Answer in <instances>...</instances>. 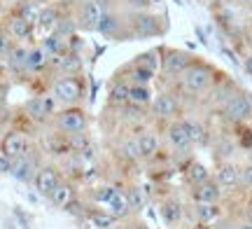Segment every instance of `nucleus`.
Returning <instances> with one entry per match:
<instances>
[{"label":"nucleus","instance_id":"nucleus-42","mask_svg":"<svg viewBox=\"0 0 252 229\" xmlns=\"http://www.w3.org/2000/svg\"><path fill=\"white\" fill-rule=\"evenodd\" d=\"M245 5H248V7H252V0H243Z\"/></svg>","mask_w":252,"mask_h":229},{"label":"nucleus","instance_id":"nucleus-19","mask_svg":"<svg viewBox=\"0 0 252 229\" xmlns=\"http://www.w3.org/2000/svg\"><path fill=\"white\" fill-rule=\"evenodd\" d=\"M2 31L7 33L14 42H24V45H33V37H35V24H31L26 19H21L19 14H9L7 21H5V26Z\"/></svg>","mask_w":252,"mask_h":229},{"label":"nucleus","instance_id":"nucleus-5","mask_svg":"<svg viewBox=\"0 0 252 229\" xmlns=\"http://www.w3.org/2000/svg\"><path fill=\"white\" fill-rule=\"evenodd\" d=\"M59 103L52 96V92H37L21 105V117L26 119L28 124L33 127H49V122L54 119V115L59 112Z\"/></svg>","mask_w":252,"mask_h":229},{"label":"nucleus","instance_id":"nucleus-2","mask_svg":"<svg viewBox=\"0 0 252 229\" xmlns=\"http://www.w3.org/2000/svg\"><path fill=\"white\" fill-rule=\"evenodd\" d=\"M56 103L61 108H72V105H84L87 98V77L82 75H56L49 80L47 87Z\"/></svg>","mask_w":252,"mask_h":229},{"label":"nucleus","instance_id":"nucleus-31","mask_svg":"<svg viewBox=\"0 0 252 229\" xmlns=\"http://www.w3.org/2000/svg\"><path fill=\"white\" fill-rule=\"evenodd\" d=\"M133 64L143 65V68L159 75V70H161V47H152V49H147L143 54H138L133 59Z\"/></svg>","mask_w":252,"mask_h":229},{"label":"nucleus","instance_id":"nucleus-15","mask_svg":"<svg viewBox=\"0 0 252 229\" xmlns=\"http://www.w3.org/2000/svg\"><path fill=\"white\" fill-rule=\"evenodd\" d=\"M63 180H65V175H63L61 166L47 162V164L37 166L35 175H33V187H35L42 196H49V194L54 192V190L63 183Z\"/></svg>","mask_w":252,"mask_h":229},{"label":"nucleus","instance_id":"nucleus-40","mask_svg":"<svg viewBox=\"0 0 252 229\" xmlns=\"http://www.w3.org/2000/svg\"><path fill=\"white\" fill-rule=\"evenodd\" d=\"M234 229H252V222H250V220H245V218H241V215H238V218L234 220Z\"/></svg>","mask_w":252,"mask_h":229},{"label":"nucleus","instance_id":"nucleus-29","mask_svg":"<svg viewBox=\"0 0 252 229\" xmlns=\"http://www.w3.org/2000/svg\"><path fill=\"white\" fill-rule=\"evenodd\" d=\"M63 14L65 12H61L59 5H45V7L40 9V17H37V28L45 31V35L47 33H54Z\"/></svg>","mask_w":252,"mask_h":229},{"label":"nucleus","instance_id":"nucleus-35","mask_svg":"<svg viewBox=\"0 0 252 229\" xmlns=\"http://www.w3.org/2000/svg\"><path fill=\"white\" fill-rule=\"evenodd\" d=\"M241 190L252 192V157L241 162Z\"/></svg>","mask_w":252,"mask_h":229},{"label":"nucleus","instance_id":"nucleus-18","mask_svg":"<svg viewBox=\"0 0 252 229\" xmlns=\"http://www.w3.org/2000/svg\"><path fill=\"white\" fill-rule=\"evenodd\" d=\"M52 75V56L37 45L28 47V59H26V77H45Z\"/></svg>","mask_w":252,"mask_h":229},{"label":"nucleus","instance_id":"nucleus-12","mask_svg":"<svg viewBox=\"0 0 252 229\" xmlns=\"http://www.w3.org/2000/svg\"><path fill=\"white\" fill-rule=\"evenodd\" d=\"M103 9H105V5L98 2V0H77V2H72L70 12H72L77 31L80 33H94V31H98Z\"/></svg>","mask_w":252,"mask_h":229},{"label":"nucleus","instance_id":"nucleus-38","mask_svg":"<svg viewBox=\"0 0 252 229\" xmlns=\"http://www.w3.org/2000/svg\"><path fill=\"white\" fill-rule=\"evenodd\" d=\"M117 229H152V227H150V225H145L140 218H128V220L119 222Z\"/></svg>","mask_w":252,"mask_h":229},{"label":"nucleus","instance_id":"nucleus-3","mask_svg":"<svg viewBox=\"0 0 252 229\" xmlns=\"http://www.w3.org/2000/svg\"><path fill=\"white\" fill-rule=\"evenodd\" d=\"M217 119H220V124H224L226 129L231 127H238V124H248L252 122V96L245 89H236L229 98H226L220 108L213 110Z\"/></svg>","mask_w":252,"mask_h":229},{"label":"nucleus","instance_id":"nucleus-26","mask_svg":"<svg viewBox=\"0 0 252 229\" xmlns=\"http://www.w3.org/2000/svg\"><path fill=\"white\" fill-rule=\"evenodd\" d=\"M40 47H42V49H45V52L52 56V59L72 52L70 37H63V35H59V33H47V35L40 40Z\"/></svg>","mask_w":252,"mask_h":229},{"label":"nucleus","instance_id":"nucleus-20","mask_svg":"<svg viewBox=\"0 0 252 229\" xmlns=\"http://www.w3.org/2000/svg\"><path fill=\"white\" fill-rule=\"evenodd\" d=\"M180 173H182V180H185L187 187H194V185L203 183L208 178H213V171H210L201 159H196V157L187 159V162L180 166Z\"/></svg>","mask_w":252,"mask_h":229},{"label":"nucleus","instance_id":"nucleus-21","mask_svg":"<svg viewBox=\"0 0 252 229\" xmlns=\"http://www.w3.org/2000/svg\"><path fill=\"white\" fill-rule=\"evenodd\" d=\"M28 47L31 45H24V42H14L12 49L7 52L5 56V68L9 70V75L14 77H26V59H28Z\"/></svg>","mask_w":252,"mask_h":229},{"label":"nucleus","instance_id":"nucleus-32","mask_svg":"<svg viewBox=\"0 0 252 229\" xmlns=\"http://www.w3.org/2000/svg\"><path fill=\"white\" fill-rule=\"evenodd\" d=\"M84 218H87L94 227H98V229H112V227H117L119 225L117 218H112L105 208H89Z\"/></svg>","mask_w":252,"mask_h":229},{"label":"nucleus","instance_id":"nucleus-34","mask_svg":"<svg viewBox=\"0 0 252 229\" xmlns=\"http://www.w3.org/2000/svg\"><path fill=\"white\" fill-rule=\"evenodd\" d=\"M40 5H35L33 0H21L19 2V7L17 9H12L14 14H19L21 19H26V21H31V24H35V28H37V17H40Z\"/></svg>","mask_w":252,"mask_h":229},{"label":"nucleus","instance_id":"nucleus-39","mask_svg":"<svg viewBox=\"0 0 252 229\" xmlns=\"http://www.w3.org/2000/svg\"><path fill=\"white\" fill-rule=\"evenodd\" d=\"M243 70L248 77H252V52H248V54L243 56Z\"/></svg>","mask_w":252,"mask_h":229},{"label":"nucleus","instance_id":"nucleus-4","mask_svg":"<svg viewBox=\"0 0 252 229\" xmlns=\"http://www.w3.org/2000/svg\"><path fill=\"white\" fill-rule=\"evenodd\" d=\"M187 105L182 103V98L178 94L168 89V87H161L159 92L154 94V101L150 105V115H152V122L157 127H163L168 122H175L187 115Z\"/></svg>","mask_w":252,"mask_h":229},{"label":"nucleus","instance_id":"nucleus-44","mask_svg":"<svg viewBox=\"0 0 252 229\" xmlns=\"http://www.w3.org/2000/svg\"><path fill=\"white\" fill-rule=\"evenodd\" d=\"M222 2H229V0H222Z\"/></svg>","mask_w":252,"mask_h":229},{"label":"nucleus","instance_id":"nucleus-33","mask_svg":"<svg viewBox=\"0 0 252 229\" xmlns=\"http://www.w3.org/2000/svg\"><path fill=\"white\" fill-rule=\"evenodd\" d=\"M231 133H234L241 152H252V122H248V124H238V127H231Z\"/></svg>","mask_w":252,"mask_h":229},{"label":"nucleus","instance_id":"nucleus-25","mask_svg":"<svg viewBox=\"0 0 252 229\" xmlns=\"http://www.w3.org/2000/svg\"><path fill=\"white\" fill-rule=\"evenodd\" d=\"M117 75H119V77H124L128 84H154V80L159 77L157 73L147 70V68H143V65L133 64V61H131L128 65H124Z\"/></svg>","mask_w":252,"mask_h":229},{"label":"nucleus","instance_id":"nucleus-36","mask_svg":"<svg viewBox=\"0 0 252 229\" xmlns=\"http://www.w3.org/2000/svg\"><path fill=\"white\" fill-rule=\"evenodd\" d=\"M241 218L252 222V192H243V199H241Z\"/></svg>","mask_w":252,"mask_h":229},{"label":"nucleus","instance_id":"nucleus-43","mask_svg":"<svg viewBox=\"0 0 252 229\" xmlns=\"http://www.w3.org/2000/svg\"><path fill=\"white\" fill-rule=\"evenodd\" d=\"M63 2H68V5H72V2H77V0H63Z\"/></svg>","mask_w":252,"mask_h":229},{"label":"nucleus","instance_id":"nucleus-13","mask_svg":"<svg viewBox=\"0 0 252 229\" xmlns=\"http://www.w3.org/2000/svg\"><path fill=\"white\" fill-rule=\"evenodd\" d=\"M226 218L224 201L222 203H191L189 201V222L196 229H210Z\"/></svg>","mask_w":252,"mask_h":229},{"label":"nucleus","instance_id":"nucleus-30","mask_svg":"<svg viewBox=\"0 0 252 229\" xmlns=\"http://www.w3.org/2000/svg\"><path fill=\"white\" fill-rule=\"evenodd\" d=\"M154 89L152 84H131L128 89V103L133 105H140V108H150L154 101Z\"/></svg>","mask_w":252,"mask_h":229},{"label":"nucleus","instance_id":"nucleus-16","mask_svg":"<svg viewBox=\"0 0 252 229\" xmlns=\"http://www.w3.org/2000/svg\"><path fill=\"white\" fill-rule=\"evenodd\" d=\"M112 152H115V157L119 159V164L124 166V168H133V166L143 164L140 152H138V143H135L133 131H124V133H119V138L115 140Z\"/></svg>","mask_w":252,"mask_h":229},{"label":"nucleus","instance_id":"nucleus-23","mask_svg":"<svg viewBox=\"0 0 252 229\" xmlns=\"http://www.w3.org/2000/svg\"><path fill=\"white\" fill-rule=\"evenodd\" d=\"M49 201L54 203L56 208H68L75 199H80V192H77V185H75V180H70V178H65L59 187H56L54 192L47 196Z\"/></svg>","mask_w":252,"mask_h":229},{"label":"nucleus","instance_id":"nucleus-37","mask_svg":"<svg viewBox=\"0 0 252 229\" xmlns=\"http://www.w3.org/2000/svg\"><path fill=\"white\" fill-rule=\"evenodd\" d=\"M12 45H14V40H12L5 31H0V64L5 61V56H7V52L12 49Z\"/></svg>","mask_w":252,"mask_h":229},{"label":"nucleus","instance_id":"nucleus-41","mask_svg":"<svg viewBox=\"0 0 252 229\" xmlns=\"http://www.w3.org/2000/svg\"><path fill=\"white\" fill-rule=\"evenodd\" d=\"M175 229H196V227H191V225H182V227H175Z\"/></svg>","mask_w":252,"mask_h":229},{"label":"nucleus","instance_id":"nucleus-11","mask_svg":"<svg viewBox=\"0 0 252 229\" xmlns=\"http://www.w3.org/2000/svg\"><path fill=\"white\" fill-rule=\"evenodd\" d=\"M135 136V143H138V152H140V159L143 164H150L152 159L163 152V133H161V127H157L154 122L145 124V127L135 129L133 131Z\"/></svg>","mask_w":252,"mask_h":229},{"label":"nucleus","instance_id":"nucleus-28","mask_svg":"<svg viewBox=\"0 0 252 229\" xmlns=\"http://www.w3.org/2000/svg\"><path fill=\"white\" fill-rule=\"evenodd\" d=\"M37 166H40V162H37V155H33V157H21V159H14V162H12V171H9V173L14 175V178H19V180L33 183V175H35Z\"/></svg>","mask_w":252,"mask_h":229},{"label":"nucleus","instance_id":"nucleus-22","mask_svg":"<svg viewBox=\"0 0 252 229\" xmlns=\"http://www.w3.org/2000/svg\"><path fill=\"white\" fill-rule=\"evenodd\" d=\"M84 73V61L77 52H68L63 56L52 59V77L56 75H82Z\"/></svg>","mask_w":252,"mask_h":229},{"label":"nucleus","instance_id":"nucleus-8","mask_svg":"<svg viewBox=\"0 0 252 229\" xmlns=\"http://www.w3.org/2000/svg\"><path fill=\"white\" fill-rule=\"evenodd\" d=\"M196 56L180 49V47H161V70H159V80L161 87H171L178 77H180L189 65L194 64Z\"/></svg>","mask_w":252,"mask_h":229},{"label":"nucleus","instance_id":"nucleus-1","mask_svg":"<svg viewBox=\"0 0 252 229\" xmlns=\"http://www.w3.org/2000/svg\"><path fill=\"white\" fill-rule=\"evenodd\" d=\"M224 73H220L215 65L206 61V59H194V64L189 65L187 70L168 87L182 98V103L187 105V110L191 105H201L206 101V96L210 94V89L217 84V80Z\"/></svg>","mask_w":252,"mask_h":229},{"label":"nucleus","instance_id":"nucleus-7","mask_svg":"<svg viewBox=\"0 0 252 229\" xmlns=\"http://www.w3.org/2000/svg\"><path fill=\"white\" fill-rule=\"evenodd\" d=\"M0 152L7 157V159H21V157H33L40 152L35 138L28 133V129L21 127H12L7 129L2 138H0Z\"/></svg>","mask_w":252,"mask_h":229},{"label":"nucleus","instance_id":"nucleus-14","mask_svg":"<svg viewBox=\"0 0 252 229\" xmlns=\"http://www.w3.org/2000/svg\"><path fill=\"white\" fill-rule=\"evenodd\" d=\"M213 178L215 183L224 190L226 196H234V194H241V164L236 159H224V162H215V168H213Z\"/></svg>","mask_w":252,"mask_h":229},{"label":"nucleus","instance_id":"nucleus-27","mask_svg":"<svg viewBox=\"0 0 252 229\" xmlns=\"http://www.w3.org/2000/svg\"><path fill=\"white\" fill-rule=\"evenodd\" d=\"M128 89H131V84L126 82L124 77L115 75L108 87V103H105V105H108V108H117V105L128 103Z\"/></svg>","mask_w":252,"mask_h":229},{"label":"nucleus","instance_id":"nucleus-10","mask_svg":"<svg viewBox=\"0 0 252 229\" xmlns=\"http://www.w3.org/2000/svg\"><path fill=\"white\" fill-rule=\"evenodd\" d=\"M159 220L163 222V227L175 229L182 225H189V201H185L178 192H168L163 194L159 203Z\"/></svg>","mask_w":252,"mask_h":229},{"label":"nucleus","instance_id":"nucleus-24","mask_svg":"<svg viewBox=\"0 0 252 229\" xmlns=\"http://www.w3.org/2000/svg\"><path fill=\"white\" fill-rule=\"evenodd\" d=\"M122 190H124L126 203H128V208H131V213H133V218H138V215L145 211L147 201H150V196H147V192H145V187L133 185V183H126V185H122Z\"/></svg>","mask_w":252,"mask_h":229},{"label":"nucleus","instance_id":"nucleus-9","mask_svg":"<svg viewBox=\"0 0 252 229\" xmlns=\"http://www.w3.org/2000/svg\"><path fill=\"white\" fill-rule=\"evenodd\" d=\"M163 33H166V21L161 14H154L150 9L128 12V40H147V37H159Z\"/></svg>","mask_w":252,"mask_h":229},{"label":"nucleus","instance_id":"nucleus-6","mask_svg":"<svg viewBox=\"0 0 252 229\" xmlns=\"http://www.w3.org/2000/svg\"><path fill=\"white\" fill-rule=\"evenodd\" d=\"M91 115L84 105H72V108H59L54 119L49 122V129H54L65 136H77V133H89Z\"/></svg>","mask_w":252,"mask_h":229},{"label":"nucleus","instance_id":"nucleus-17","mask_svg":"<svg viewBox=\"0 0 252 229\" xmlns=\"http://www.w3.org/2000/svg\"><path fill=\"white\" fill-rule=\"evenodd\" d=\"M187 201L191 203H222L226 201L224 190L215 183V178H208L203 183L187 187Z\"/></svg>","mask_w":252,"mask_h":229}]
</instances>
